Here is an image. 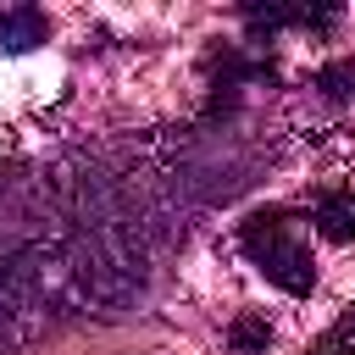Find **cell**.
<instances>
[{"label": "cell", "instance_id": "cell-4", "mask_svg": "<svg viewBox=\"0 0 355 355\" xmlns=\"http://www.w3.org/2000/svg\"><path fill=\"white\" fill-rule=\"evenodd\" d=\"M50 39V17L39 6H0V55H28Z\"/></svg>", "mask_w": 355, "mask_h": 355}, {"label": "cell", "instance_id": "cell-6", "mask_svg": "<svg viewBox=\"0 0 355 355\" xmlns=\"http://www.w3.org/2000/svg\"><path fill=\"white\" fill-rule=\"evenodd\" d=\"M227 344H233L239 355H266V349H272V322L255 316V311H244V316L227 322Z\"/></svg>", "mask_w": 355, "mask_h": 355}, {"label": "cell", "instance_id": "cell-8", "mask_svg": "<svg viewBox=\"0 0 355 355\" xmlns=\"http://www.w3.org/2000/svg\"><path fill=\"white\" fill-rule=\"evenodd\" d=\"M311 355H355V305H349V311L311 344Z\"/></svg>", "mask_w": 355, "mask_h": 355}, {"label": "cell", "instance_id": "cell-2", "mask_svg": "<svg viewBox=\"0 0 355 355\" xmlns=\"http://www.w3.org/2000/svg\"><path fill=\"white\" fill-rule=\"evenodd\" d=\"M244 22H250V33L261 39V33H277V28H311V33H322V28H333L338 22V11L333 6H244L239 11Z\"/></svg>", "mask_w": 355, "mask_h": 355}, {"label": "cell", "instance_id": "cell-7", "mask_svg": "<svg viewBox=\"0 0 355 355\" xmlns=\"http://www.w3.org/2000/svg\"><path fill=\"white\" fill-rule=\"evenodd\" d=\"M327 100H355V55H338V61H327V67H316V78H311Z\"/></svg>", "mask_w": 355, "mask_h": 355}, {"label": "cell", "instance_id": "cell-1", "mask_svg": "<svg viewBox=\"0 0 355 355\" xmlns=\"http://www.w3.org/2000/svg\"><path fill=\"white\" fill-rule=\"evenodd\" d=\"M239 250L255 261V272L266 277V283H277L283 294H294V300H305L311 288H316V261H311V250H305V239L294 233V216L288 211H250L244 222H239Z\"/></svg>", "mask_w": 355, "mask_h": 355}, {"label": "cell", "instance_id": "cell-3", "mask_svg": "<svg viewBox=\"0 0 355 355\" xmlns=\"http://www.w3.org/2000/svg\"><path fill=\"white\" fill-rule=\"evenodd\" d=\"M211 78H216V89H227V105H233V94L244 83H272L277 61L272 55H244V50H216L211 55Z\"/></svg>", "mask_w": 355, "mask_h": 355}, {"label": "cell", "instance_id": "cell-5", "mask_svg": "<svg viewBox=\"0 0 355 355\" xmlns=\"http://www.w3.org/2000/svg\"><path fill=\"white\" fill-rule=\"evenodd\" d=\"M311 227L327 244H355V189H322L311 205Z\"/></svg>", "mask_w": 355, "mask_h": 355}]
</instances>
